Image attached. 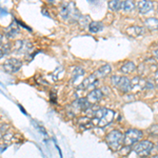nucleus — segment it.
<instances>
[{"label":"nucleus","instance_id":"nucleus-1","mask_svg":"<svg viewBox=\"0 0 158 158\" xmlns=\"http://www.w3.org/2000/svg\"><path fill=\"white\" fill-rule=\"evenodd\" d=\"M115 117V112L110 109H98L93 112L92 122L98 128H104L109 126Z\"/></svg>","mask_w":158,"mask_h":158},{"label":"nucleus","instance_id":"nucleus-2","mask_svg":"<svg viewBox=\"0 0 158 158\" xmlns=\"http://www.w3.org/2000/svg\"><path fill=\"white\" fill-rule=\"evenodd\" d=\"M106 142L112 151H120L124 144V134H122L118 130H113L106 134Z\"/></svg>","mask_w":158,"mask_h":158},{"label":"nucleus","instance_id":"nucleus-3","mask_svg":"<svg viewBox=\"0 0 158 158\" xmlns=\"http://www.w3.org/2000/svg\"><path fill=\"white\" fill-rule=\"evenodd\" d=\"M60 16L62 19H71L72 21H77L80 19L81 15L79 14L78 10L75 7V3H64L60 9Z\"/></svg>","mask_w":158,"mask_h":158},{"label":"nucleus","instance_id":"nucleus-4","mask_svg":"<svg viewBox=\"0 0 158 158\" xmlns=\"http://www.w3.org/2000/svg\"><path fill=\"white\" fill-rule=\"evenodd\" d=\"M143 138V132L138 129H129L124 133V147H133L135 143L141 141Z\"/></svg>","mask_w":158,"mask_h":158},{"label":"nucleus","instance_id":"nucleus-5","mask_svg":"<svg viewBox=\"0 0 158 158\" xmlns=\"http://www.w3.org/2000/svg\"><path fill=\"white\" fill-rule=\"evenodd\" d=\"M154 148V143L150 140H141V141L135 143L132 147L134 153H136L137 156L139 157H146L151 153V151Z\"/></svg>","mask_w":158,"mask_h":158},{"label":"nucleus","instance_id":"nucleus-6","mask_svg":"<svg viewBox=\"0 0 158 158\" xmlns=\"http://www.w3.org/2000/svg\"><path fill=\"white\" fill-rule=\"evenodd\" d=\"M111 83L115 88L119 89L122 93H129L131 91V80L127 77H121V76H113L111 77Z\"/></svg>","mask_w":158,"mask_h":158},{"label":"nucleus","instance_id":"nucleus-7","mask_svg":"<svg viewBox=\"0 0 158 158\" xmlns=\"http://www.w3.org/2000/svg\"><path fill=\"white\" fill-rule=\"evenodd\" d=\"M22 67V61L17 59V58H11V59L6 60V62L2 64V69L4 72L14 74L17 73Z\"/></svg>","mask_w":158,"mask_h":158},{"label":"nucleus","instance_id":"nucleus-8","mask_svg":"<svg viewBox=\"0 0 158 158\" xmlns=\"http://www.w3.org/2000/svg\"><path fill=\"white\" fill-rule=\"evenodd\" d=\"M12 49L15 53L18 54H25V53H30V50L32 49V44L27 40H17L15 41L14 44L12 45Z\"/></svg>","mask_w":158,"mask_h":158},{"label":"nucleus","instance_id":"nucleus-9","mask_svg":"<svg viewBox=\"0 0 158 158\" xmlns=\"http://www.w3.org/2000/svg\"><path fill=\"white\" fill-rule=\"evenodd\" d=\"M147 81L144 79H142L139 76H135L131 79V91L130 92H134V93H137V92L141 91L142 89L146 88Z\"/></svg>","mask_w":158,"mask_h":158},{"label":"nucleus","instance_id":"nucleus-10","mask_svg":"<svg viewBox=\"0 0 158 158\" xmlns=\"http://www.w3.org/2000/svg\"><path fill=\"white\" fill-rule=\"evenodd\" d=\"M102 97H103L102 91L99 90V89H94V90H92L90 93L88 94V96H86V99H88L89 102H90L92 106H93V104L97 103L98 101H100Z\"/></svg>","mask_w":158,"mask_h":158},{"label":"nucleus","instance_id":"nucleus-11","mask_svg":"<svg viewBox=\"0 0 158 158\" xmlns=\"http://www.w3.org/2000/svg\"><path fill=\"white\" fill-rule=\"evenodd\" d=\"M96 83H98L97 77L93 74V75H90L89 77L85 78L81 81V83L79 85V89H81V90H88L90 88H93Z\"/></svg>","mask_w":158,"mask_h":158},{"label":"nucleus","instance_id":"nucleus-12","mask_svg":"<svg viewBox=\"0 0 158 158\" xmlns=\"http://www.w3.org/2000/svg\"><path fill=\"white\" fill-rule=\"evenodd\" d=\"M73 106H75L77 109V111H89L92 104L89 102V100L86 98H78L73 103Z\"/></svg>","mask_w":158,"mask_h":158},{"label":"nucleus","instance_id":"nucleus-13","mask_svg":"<svg viewBox=\"0 0 158 158\" xmlns=\"http://www.w3.org/2000/svg\"><path fill=\"white\" fill-rule=\"evenodd\" d=\"M153 4L152 1H149V0H142V1H139L138 4H137V9H138V12L141 13V14H147L150 11L153 10Z\"/></svg>","mask_w":158,"mask_h":158},{"label":"nucleus","instance_id":"nucleus-14","mask_svg":"<svg viewBox=\"0 0 158 158\" xmlns=\"http://www.w3.org/2000/svg\"><path fill=\"white\" fill-rule=\"evenodd\" d=\"M146 30L142 27H138V25H133V27H129L127 29V34L131 37H139L144 34Z\"/></svg>","mask_w":158,"mask_h":158},{"label":"nucleus","instance_id":"nucleus-15","mask_svg":"<svg viewBox=\"0 0 158 158\" xmlns=\"http://www.w3.org/2000/svg\"><path fill=\"white\" fill-rule=\"evenodd\" d=\"M18 32H19V27H18V24H17L16 20H15L13 23H11L6 29V35L7 38L16 37L17 34H18Z\"/></svg>","mask_w":158,"mask_h":158},{"label":"nucleus","instance_id":"nucleus-16","mask_svg":"<svg viewBox=\"0 0 158 158\" xmlns=\"http://www.w3.org/2000/svg\"><path fill=\"white\" fill-rule=\"evenodd\" d=\"M111 72H112L111 65H110V64H104V65H102V67L99 68L98 70L94 73V75H95L97 78H103V77H106V76H108Z\"/></svg>","mask_w":158,"mask_h":158},{"label":"nucleus","instance_id":"nucleus-17","mask_svg":"<svg viewBox=\"0 0 158 158\" xmlns=\"http://www.w3.org/2000/svg\"><path fill=\"white\" fill-rule=\"evenodd\" d=\"M119 70L123 74H131L136 70V65H135V63L133 61H127L126 63H123V64L121 65Z\"/></svg>","mask_w":158,"mask_h":158},{"label":"nucleus","instance_id":"nucleus-18","mask_svg":"<svg viewBox=\"0 0 158 158\" xmlns=\"http://www.w3.org/2000/svg\"><path fill=\"white\" fill-rule=\"evenodd\" d=\"M144 27L151 31L158 30V18H155V17L147 18L144 20Z\"/></svg>","mask_w":158,"mask_h":158},{"label":"nucleus","instance_id":"nucleus-19","mask_svg":"<svg viewBox=\"0 0 158 158\" xmlns=\"http://www.w3.org/2000/svg\"><path fill=\"white\" fill-rule=\"evenodd\" d=\"M85 75V70L82 68H75L72 74V79H71V83H76L82 76Z\"/></svg>","mask_w":158,"mask_h":158},{"label":"nucleus","instance_id":"nucleus-20","mask_svg":"<svg viewBox=\"0 0 158 158\" xmlns=\"http://www.w3.org/2000/svg\"><path fill=\"white\" fill-rule=\"evenodd\" d=\"M103 27H104V25L102 22L92 21L90 23V27H89V30H90L92 33H98V32H100V31H102Z\"/></svg>","mask_w":158,"mask_h":158},{"label":"nucleus","instance_id":"nucleus-21","mask_svg":"<svg viewBox=\"0 0 158 158\" xmlns=\"http://www.w3.org/2000/svg\"><path fill=\"white\" fill-rule=\"evenodd\" d=\"M122 1H119V0H112V1L109 2V7L112 11H119V10L122 9Z\"/></svg>","mask_w":158,"mask_h":158},{"label":"nucleus","instance_id":"nucleus-22","mask_svg":"<svg viewBox=\"0 0 158 158\" xmlns=\"http://www.w3.org/2000/svg\"><path fill=\"white\" fill-rule=\"evenodd\" d=\"M135 7V3L134 1H130V0H127V1H123L122 3V10L126 12H130V11H133Z\"/></svg>","mask_w":158,"mask_h":158},{"label":"nucleus","instance_id":"nucleus-23","mask_svg":"<svg viewBox=\"0 0 158 158\" xmlns=\"http://www.w3.org/2000/svg\"><path fill=\"white\" fill-rule=\"evenodd\" d=\"M12 47L7 43H2L1 44V58H3V56H6L7 54H10L12 51Z\"/></svg>","mask_w":158,"mask_h":158},{"label":"nucleus","instance_id":"nucleus-24","mask_svg":"<svg viewBox=\"0 0 158 158\" xmlns=\"http://www.w3.org/2000/svg\"><path fill=\"white\" fill-rule=\"evenodd\" d=\"M79 23L82 27H90V24H89V22H90V16H88V15H85V16H81L80 19L78 20Z\"/></svg>","mask_w":158,"mask_h":158},{"label":"nucleus","instance_id":"nucleus-25","mask_svg":"<svg viewBox=\"0 0 158 158\" xmlns=\"http://www.w3.org/2000/svg\"><path fill=\"white\" fill-rule=\"evenodd\" d=\"M149 132L152 136H158V126L157 124H153L151 128H150Z\"/></svg>","mask_w":158,"mask_h":158},{"label":"nucleus","instance_id":"nucleus-26","mask_svg":"<svg viewBox=\"0 0 158 158\" xmlns=\"http://www.w3.org/2000/svg\"><path fill=\"white\" fill-rule=\"evenodd\" d=\"M7 130V124H1V134L3 135V131L6 132Z\"/></svg>","mask_w":158,"mask_h":158},{"label":"nucleus","instance_id":"nucleus-27","mask_svg":"<svg viewBox=\"0 0 158 158\" xmlns=\"http://www.w3.org/2000/svg\"><path fill=\"white\" fill-rule=\"evenodd\" d=\"M155 85H158V70L156 71V73H155Z\"/></svg>","mask_w":158,"mask_h":158},{"label":"nucleus","instance_id":"nucleus-28","mask_svg":"<svg viewBox=\"0 0 158 158\" xmlns=\"http://www.w3.org/2000/svg\"><path fill=\"white\" fill-rule=\"evenodd\" d=\"M153 54H154L155 57H156L157 59H158V49H157V50H155V51H154V53H153Z\"/></svg>","mask_w":158,"mask_h":158},{"label":"nucleus","instance_id":"nucleus-29","mask_svg":"<svg viewBox=\"0 0 158 158\" xmlns=\"http://www.w3.org/2000/svg\"><path fill=\"white\" fill-rule=\"evenodd\" d=\"M152 158H158V154L157 155H154V156H153Z\"/></svg>","mask_w":158,"mask_h":158},{"label":"nucleus","instance_id":"nucleus-30","mask_svg":"<svg viewBox=\"0 0 158 158\" xmlns=\"http://www.w3.org/2000/svg\"><path fill=\"white\" fill-rule=\"evenodd\" d=\"M157 47H158V43H157Z\"/></svg>","mask_w":158,"mask_h":158}]
</instances>
